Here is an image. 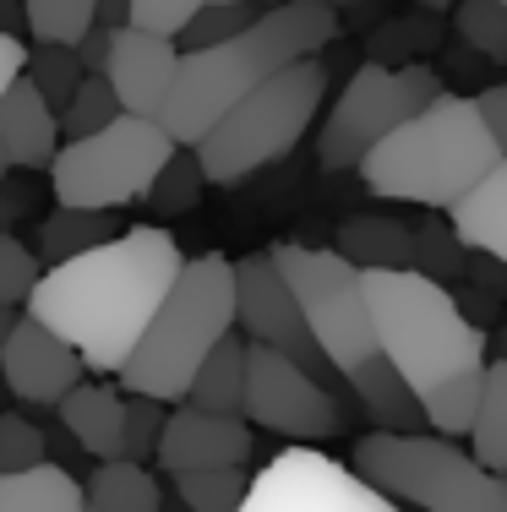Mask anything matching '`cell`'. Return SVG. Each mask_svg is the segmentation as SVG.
I'll list each match as a JSON object with an SVG mask.
<instances>
[{"instance_id":"cell-1","label":"cell","mask_w":507,"mask_h":512,"mask_svg":"<svg viewBox=\"0 0 507 512\" xmlns=\"http://www.w3.org/2000/svg\"><path fill=\"white\" fill-rule=\"evenodd\" d=\"M180 262L186 256H180L169 229L159 224L120 229L104 246L66 256L50 273H39L22 311L50 327L60 344H71L82 371L115 376L131 360L148 316L159 311L164 289L175 284Z\"/></svg>"},{"instance_id":"cell-2","label":"cell","mask_w":507,"mask_h":512,"mask_svg":"<svg viewBox=\"0 0 507 512\" xmlns=\"http://www.w3.org/2000/svg\"><path fill=\"white\" fill-rule=\"evenodd\" d=\"M333 39L338 11H328L322 0H279V6H262L240 39L208 44V50H180L169 99L159 109L164 137L175 148H197L262 77L295 66V60H317Z\"/></svg>"},{"instance_id":"cell-3","label":"cell","mask_w":507,"mask_h":512,"mask_svg":"<svg viewBox=\"0 0 507 512\" xmlns=\"http://www.w3.org/2000/svg\"><path fill=\"white\" fill-rule=\"evenodd\" d=\"M366 316L377 355L398 371L409 393H431L458 371L486 365V327H475L458 306V295L415 267H366Z\"/></svg>"},{"instance_id":"cell-4","label":"cell","mask_w":507,"mask_h":512,"mask_svg":"<svg viewBox=\"0 0 507 512\" xmlns=\"http://www.w3.org/2000/svg\"><path fill=\"white\" fill-rule=\"evenodd\" d=\"M502 158L507 153L480 126L475 104L442 88L426 109H415L404 126H393L355 169L366 180V191H377L388 202L448 207Z\"/></svg>"},{"instance_id":"cell-5","label":"cell","mask_w":507,"mask_h":512,"mask_svg":"<svg viewBox=\"0 0 507 512\" xmlns=\"http://www.w3.org/2000/svg\"><path fill=\"white\" fill-rule=\"evenodd\" d=\"M224 333H235V262L219 251L186 256L175 284L164 289L159 311L142 327L131 360L115 371L120 387L137 398L175 404V398H186L191 371L208 360V349Z\"/></svg>"},{"instance_id":"cell-6","label":"cell","mask_w":507,"mask_h":512,"mask_svg":"<svg viewBox=\"0 0 507 512\" xmlns=\"http://www.w3.org/2000/svg\"><path fill=\"white\" fill-rule=\"evenodd\" d=\"M322 99H328V71H322V60H295V66L262 77L191 148L202 164V180L208 186H240L246 175L268 169L273 158L295 153V142L317 126Z\"/></svg>"},{"instance_id":"cell-7","label":"cell","mask_w":507,"mask_h":512,"mask_svg":"<svg viewBox=\"0 0 507 512\" xmlns=\"http://www.w3.org/2000/svg\"><path fill=\"white\" fill-rule=\"evenodd\" d=\"M349 469L388 502H409L420 512H507V474H486L458 442L431 431L360 436Z\"/></svg>"},{"instance_id":"cell-8","label":"cell","mask_w":507,"mask_h":512,"mask_svg":"<svg viewBox=\"0 0 507 512\" xmlns=\"http://www.w3.org/2000/svg\"><path fill=\"white\" fill-rule=\"evenodd\" d=\"M169 153H175V142L164 137L159 120L115 115L110 126L88 131V137H66L44 169H50L60 207L115 213V207L142 202V191L153 186V175L164 169Z\"/></svg>"},{"instance_id":"cell-9","label":"cell","mask_w":507,"mask_h":512,"mask_svg":"<svg viewBox=\"0 0 507 512\" xmlns=\"http://www.w3.org/2000/svg\"><path fill=\"white\" fill-rule=\"evenodd\" d=\"M279 278L295 295V311L306 322L311 344L322 349V360L338 371L344 382L355 365H366L377 355L371 338V316H366V289H360V267H349L338 251H317V246H268Z\"/></svg>"},{"instance_id":"cell-10","label":"cell","mask_w":507,"mask_h":512,"mask_svg":"<svg viewBox=\"0 0 507 512\" xmlns=\"http://www.w3.org/2000/svg\"><path fill=\"white\" fill-rule=\"evenodd\" d=\"M442 93L437 71L431 66H382V60H366L355 77L344 82L338 104L322 120L317 153L328 169H355L360 158L377 148L393 126H404L415 109H426Z\"/></svg>"},{"instance_id":"cell-11","label":"cell","mask_w":507,"mask_h":512,"mask_svg":"<svg viewBox=\"0 0 507 512\" xmlns=\"http://www.w3.org/2000/svg\"><path fill=\"white\" fill-rule=\"evenodd\" d=\"M235 512H404L382 491H371L355 469L333 463L317 447H284L262 474L246 480Z\"/></svg>"},{"instance_id":"cell-12","label":"cell","mask_w":507,"mask_h":512,"mask_svg":"<svg viewBox=\"0 0 507 512\" xmlns=\"http://www.w3.org/2000/svg\"><path fill=\"white\" fill-rule=\"evenodd\" d=\"M240 420L257 431L289 436V442H322L344 425V409L311 371H300L295 360L273 355L262 344H246V404Z\"/></svg>"},{"instance_id":"cell-13","label":"cell","mask_w":507,"mask_h":512,"mask_svg":"<svg viewBox=\"0 0 507 512\" xmlns=\"http://www.w3.org/2000/svg\"><path fill=\"white\" fill-rule=\"evenodd\" d=\"M235 327L251 344H262V349H273V355L295 360L300 371H311L322 387L338 382V371L322 360V349L311 344L306 322H300V311H295V295H289V284L279 278V267H273L268 251L235 262Z\"/></svg>"},{"instance_id":"cell-14","label":"cell","mask_w":507,"mask_h":512,"mask_svg":"<svg viewBox=\"0 0 507 512\" xmlns=\"http://www.w3.org/2000/svg\"><path fill=\"white\" fill-rule=\"evenodd\" d=\"M82 376L88 371L71 355V344H60L44 322H33L28 311H17L6 344H0V387H6L11 398H22L28 409H55Z\"/></svg>"},{"instance_id":"cell-15","label":"cell","mask_w":507,"mask_h":512,"mask_svg":"<svg viewBox=\"0 0 507 512\" xmlns=\"http://www.w3.org/2000/svg\"><path fill=\"white\" fill-rule=\"evenodd\" d=\"M251 447V425L240 414H202V409H175L164 414V431H159V458L164 474H197V469H246Z\"/></svg>"},{"instance_id":"cell-16","label":"cell","mask_w":507,"mask_h":512,"mask_svg":"<svg viewBox=\"0 0 507 512\" xmlns=\"http://www.w3.org/2000/svg\"><path fill=\"white\" fill-rule=\"evenodd\" d=\"M175 39H159V33L142 28H115L110 33V55H104L99 77L110 82L120 115H142L159 120V109L169 99V77H175Z\"/></svg>"},{"instance_id":"cell-17","label":"cell","mask_w":507,"mask_h":512,"mask_svg":"<svg viewBox=\"0 0 507 512\" xmlns=\"http://www.w3.org/2000/svg\"><path fill=\"white\" fill-rule=\"evenodd\" d=\"M448 235L491 262H507V158L491 164L458 202H448Z\"/></svg>"},{"instance_id":"cell-18","label":"cell","mask_w":507,"mask_h":512,"mask_svg":"<svg viewBox=\"0 0 507 512\" xmlns=\"http://www.w3.org/2000/svg\"><path fill=\"white\" fill-rule=\"evenodd\" d=\"M55 148H60L55 109L17 77L0 93V153H6L11 169H44L55 158Z\"/></svg>"},{"instance_id":"cell-19","label":"cell","mask_w":507,"mask_h":512,"mask_svg":"<svg viewBox=\"0 0 507 512\" xmlns=\"http://www.w3.org/2000/svg\"><path fill=\"white\" fill-rule=\"evenodd\" d=\"M55 409H60V431H66L93 463L120 458V393L110 382H88V376H82Z\"/></svg>"},{"instance_id":"cell-20","label":"cell","mask_w":507,"mask_h":512,"mask_svg":"<svg viewBox=\"0 0 507 512\" xmlns=\"http://www.w3.org/2000/svg\"><path fill=\"white\" fill-rule=\"evenodd\" d=\"M333 251L344 256L349 267H415V229L398 224V218L366 213V218H344L338 224Z\"/></svg>"},{"instance_id":"cell-21","label":"cell","mask_w":507,"mask_h":512,"mask_svg":"<svg viewBox=\"0 0 507 512\" xmlns=\"http://www.w3.org/2000/svg\"><path fill=\"white\" fill-rule=\"evenodd\" d=\"M186 404L202 414H240V404H246V338L224 333L208 349V360L186 382Z\"/></svg>"},{"instance_id":"cell-22","label":"cell","mask_w":507,"mask_h":512,"mask_svg":"<svg viewBox=\"0 0 507 512\" xmlns=\"http://www.w3.org/2000/svg\"><path fill=\"white\" fill-rule=\"evenodd\" d=\"M344 387L360 398V409L377 420V431H420V398L398 382V371L382 355L355 365V371L344 376Z\"/></svg>"},{"instance_id":"cell-23","label":"cell","mask_w":507,"mask_h":512,"mask_svg":"<svg viewBox=\"0 0 507 512\" xmlns=\"http://www.w3.org/2000/svg\"><path fill=\"white\" fill-rule=\"evenodd\" d=\"M159 502H164L159 480L148 474V463L131 458L93 463L88 480H82V507L93 512H159Z\"/></svg>"},{"instance_id":"cell-24","label":"cell","mask_w":507,"mask_h":512,"mask_svg":"<svg viewBox=\"0 0 507 512\" xmlns=\"http://www.w3.org/2000/svg\"><path fill=\"white\" fill-rule=\"evenodd\" d=\"M464 453L486 474H507V360L486 355V376H480V404L464 431Z\"/></svg>"},{"instance_id":"cell-25","label":"cell","mask_w":507,"mask_h":512,"mask_svg":"<svg viewBox=\"0 0 507 512\" xmlns=\"http://www.w3.org/2000/svg\"><path fill=\"white\" fill-rule=\"evenodd\" d=\"M0 512H82V480L60 463L0 474Z\"/></svg>"},{"instance_id":"cell-26","label":"cell","mask_w":507,"mask_h":512,"mask_svg":"<svg viewBox=\"0 0 507 512\" xmlns=\"http://www.w3.org/2000/svg\"><path fill=\"white\" fill-rule=\"evenodd\" d=\"M120 235V218L115 213H99V207H60V213L44 218L39 229V262H66V256H82L93 246H104V240Z\"/></svg>"},{"instance_id":"cell-27","label":"cell","mask_w":507,"mask_h":512,"mask_svg":"<svg viewBox=\"0 0 507 512\" xmlns=\"http://www.w3.org/2000/svg\"><path fill=\"white\" fill-rule=\"evenodd\" d=\"M480 376H486V365H475V371H458L448 382H437L431 393H420V420L431 425V436H458L469 431V420H475V404H480Z\"/></svg>"},{"instance_id":"cell-28","label":"cell","mask_w":507,"mask_h":512,"mask_svg":"<svg viewBox=\"0 0 507 512\" xmlns=\"http://www.w3.org/2000/svg\"><path fill=\"white\" fill-rule=\"evenodd\" d=\"M17 6L33 44H66L71 50L99 22V0H17Z\"/></svg>"},{"instance_id":"cell-29","label":"cell","mask_w":507,"mask_h":512,"mask_svg":"<svg viewBox=\"0 0 507 512\" xmlns=\"http://www.w3.org/2000/svg\"><path fill=\"white\" fill-rule=\"evenodd\" d=\"M22 82L60 115L71 99V88L82 82V66L66 44H22Z\"/></svg>"},{"instance_id":"cell-30","label":"cell","mask_w":507,"mask_h":512,"mask_svg":"<svg viewBox=\"0 0 507 512\" xmlns=\"http://www.w3.org/2000/svg\"><path fill=\"white\" fill-rule=\"evenodd\" d=\"M202 186H208V180H202V164H197V153L191 148H175L164 158V169L159 175H153V186L142 191V202H148V213H186L191 202L202 197Z\"/></svg>"},{"instance_id":"cell-31","label":"cell","mask_w":507,"mask_h":512,"mask_svg":"<svg viewBox=\"0 0 507 512\" xmlns=\"http://www.w3.org/2000/svg\"><path fill=\"white\" fill-rule=\"evenodd\" d=\"M453 28L469 50L486 60H507V0H453Z\"/></svg>"},{"instance_id":"cell-32","label":"cell","mask_w":507,"mask_h":512,"mask_svg":"<svg viewBox=\"0 0 507 512\" xmlns=\"http://www.w3.org/2000/svg\"><path fill=\"white\" fill-rule=\"evenodd\" d=\"M246 496V469H197L175 474V502L186 512H235Z\"/></svg>"},{"instance_id":"cell-33","label":"cell","mask_w":507,"mask_h":512,"mask_svg":"<svg viewBox=\"0 0 507 512\" xmlns=\"http://www.w3.org/2000/svg\"><path fill=\"white\" fill-rule=\"evenodd\" d=\"M115 115H120V104H115L110 82L93 71V77H82L77 88H71V99H66V109L55 115V126H60V137H88V131L110 126Z\"/></svg>"},{"instance_id":"cell-34","label":"cell","mask_w":507,"mask_h":512,"mask_svg":"<svg viewBox=\"0 0 507 512\" xmlns=\"http://www.w3.org/2000/svg\"><path fill=\"white\" fill-rule=\"evenodd\" d=\"M257 11L262 6H197L186 17V28L175 33V50H208V44H229V39H240V33L257 22Z\"/></svg>"},{"instance_id":"cell-35","label":"cell","mask_w":507,"mask_h":512,"mask_svg":"<svg viewBox=\"0 0 507 512\" xmlns=\"http://www.w3.org/2000/svg\"><path fill=\"white\" fill-rule=\"evenodd\" d=\"M159 431H164V404L159 398H137V393L120 398V458L148 463L153 447H159Z\"/></svg>"},{"instance_id":"cell-36","label":"cell","mask_w":507,"mask_h":512,"mask_svg":"<svg viewBox=\"0 0 507 512\" xmlns=\"http://www.w3.org/2000/svg\"><path fill=\"white\" fill-rule=\"evenodd\" d=\"M39 273H44V262L6 229V235H0V306H6V311H22V306H28Z\"/></svg>"},{"instance_id":"cell-37","label":"cell","mask_w":507,"mask_h":512,"mask_svg":"<svg viewBox=\"0 0 507 512\" xmlns=\"http://www.w3.org/2000/svg\"><path fill=\"white\" fill-rule=\"evenodd\" d=\"M44 463V431L17 409H0V474H22Z\"/></svg>"},{"instance_id":"cell-38","label":"cell","mask_w":507,"mask_h":512,"mask_svg":"<svg viewBox=\"0 0 507 512\" xmlns=\"http://www.w3.org/2000/svg\"><path fill=\"white\" fill-rule=\"evenodd\" d=\"M197 6H202V0H126V28H142V33H159V39H175Z\"/></svg>"},{"instance_id":"cell-39","label":"cell","mask_w":507,"mask_h":512,"mask_svg":"<svg viewBox=\"0 0 507 512\" xmlns=\"http://www.w3.org/2000/svg\"><path fill=\"white\" fill-rule=\"evenodd\" d=\"M453 267H464V262H458V251H453V235H448V229H431L426 224L415 235V273H426V278H437V284H442Z\"/></svg>"},{"instance_id":"cell-40","label":"cell","mask_w":507,"mask_h":512,"mask_svg":"<svg viewBox=\"0 0 507 512\" xmlns=\"http://www.w3.org/2000/svg\"><path fill=\"white\" fill-rule=\"evenodd\" d=\"M469 104H475L480 126H486L491 137H497V148L507 153V88H502V82H491V88H486V93H475Z\"/></svg>"},{"instance_id":"cell-41","label":"cell","mask_w":507,"mask_h":512,"mask_svg":"<svg viewBox=\"0 0 507 512\" xmlns=\"http://www.w3.org/2000/svg\"><path fill=\"white\" fill-rule=\"evenodd\" d=\"M71 55H77L82 77H93V71H104V55H110V28H99V22H93V28L82 33L77 44H71Z\"/></svg>"},{"instance_id":"cell-42","label":"cell","mask_w":507,"mask_h":512,"mask_svg":"<svg viewBox=\"0 0 507 512\" xmlns=\"http://www.w3.org/2000/svg\"><path fill=\"white\" fill-rule=\"evenodd\" d=\"M22 77V39L17 33H0V93Z\"/></svg>"},{"instance_id":"cell-43","label":"cell","mask_w":507,"mask_h":512,"mask_svg":"<svg viewBox=\"0 0 507 512\" xmlns=\"http://www.w3.org/2000/svg\"><path fill=\"white\" fill-rule=\"evenodd\" d=\"M22 207H28V197H22V191L11 186V180H0V235H6V229L22 218Z\"/></svg>"},{"instance_id":"cell-44","label":"cell","mask_w":507,"mask_h":512,"mask_svg":"<svg viewBox=\"0 0 507 512\" xmlns=\"http://www.w3.org/2000/svg\"><path fill=\"white\" fill-rule=\"evenodd\" d=\"M22 28V6L17 0H0V33H17Z\"/></svg>"},{"instance_id":"cell-45","label":"cell","mask_w":507,"mask_h":512,"mask_svg":"<svg viewBox=\"0 0 507 512\" xmlns=\"http://www.w3.org/2000/svg\"><path fill=\"white\" fill-rule=\"evenodd\" d=\"M202 6H279V0H202Z\"/></svg>"},{"instance_id":"cell-46","label":"cell","mask_w":507,"mask_h":512,"mask_svg":"<svg viewBox=\"0 0 507 512\" xmlns=\"http://www.w3.org/2000/svg\"><path fill=\"white\" fill-rule=\"evenodd\" d=\"M11 322H17V311H6V306H0V344H6V333H11Z\"/></svg>"},{"instance_id":"cell-47","label":"cell","mask_w":507,"mask_h":512,"mask_svg":"<svg viewBox=\"0 0 507 512\" xmlns=\"http://www.w3.org/2000/svg\"><path fill=\"white\" fill-rule=\"evenodd\" d=\"M328 11H344V6H360V0H322Z\"/></svg>"},{"instance_id":"cell-48","label":"cell","mask_w":507,"mask_h":512,"mask_svg":"<svg viewBox=\"0 0 507 512\" xmlns=\"http://www.w3.org/2000/svg\"><path fill=\"white\" fill-rule=\"evenodd\" d=\"M420 6H426V11H448L453 0H420Z\"/></svg>"},{"instance_id":"cell-49","label":"cell","mask_w":507,"mask_h":512,"mask_svg":"<svg viewBox=\"0 0 507 512\" xmlns=\"http://www.w3.org/2000/svg\"><path fill=\"white\" fill-rule=\"evenodd\" d=\"M159 512H186V507H180V502H159Z\"/></svg>"},{"instance_id":"cell-50","label":"cell","mask_w":507,"mask_h":512,"mask_svg":"<svg viewBox=\"0 0 507 512\" xmlns=\"http://www.w3.org/2000/svg\"><path fill=\"white\" fill-rule=\"evenodd\" d=\"M11 175V164H6V153H0V180H6Z\"/></svg>"},{"instance_id":"cell-51","label":"cell","mask_w":507,"mask_h":512,"mask_svg":"<svg viewBox=\"0 0 507 512\" xmlns=\"http://www.w3.org/2000/svg\"><path fill=\"white\" fill-rule=\"evenodd\" d=\"M82 512H93V507H82Z\"/></svg>"}]
</instances>
